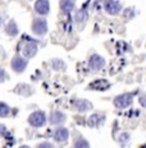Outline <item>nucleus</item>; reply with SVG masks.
Masks as SVG:
<instances>
[{
    "instance_id": "1",
    "label": "nucleus",
    "mask_w": 146,
    "mask_h": 148,
    "mask_svg": "<svg viewBox=\"0 0 146 148\" xmlns=\"http://www.w3.org/2000/svg\"><path fill=\"white\" fill-rule=\"evenodd\" d=\"M28 124L33 127H41L46 124V115L44 111H35L28 117Z\"/></svg>"
},
{
    "instance_id": "2",
    "label": "nucleus",
    "mask_w": 146,
    "mask_h": 148,
    "mask_svg": "<svg viewBox=\"0 0 146 148\" xmlns=\"http://www.w3.org/2000/svg\"><path fill=\"white\" fill-rule=\"evenodd\" d=\"M132 102H133V95L131 94V93H124V94H119L117 95L116 98H114V106L117 108H120V110H123V108H127L130 107L132 104Z\"/></svg>"
},
{
    "instance_id": "3",
    "label": "nucleus",
    "mask_w": 146,
    "mask_h": 148,
    "mask_svg": "<svg viewBox=\"0 0 146 148\" xmlns=\"http://www.w3.org/2000/svg\"><path fill=\"white\" fill-rule=\"evenodd\" d=\"M32 31L36 35H45L47 32V23L44 18H35L32 22Z\"/></svg>"
},
{
    "instance_id": "4",
    "label": "nucleus",
    "mask_w": 146,
    "mask_h": 148,
    "mask_svg": "<svg viewBox=\"0 0 146 148\" xmlns=\"http://www.w3.org/2000/svg\"><path fill=\"white\" fill-rule=\"evenodd\" d=\"M10 66H12L13 71L21 73V72H23V71L26 70V67H27V59L23 58V57H21V56H16V57H13L12 62H10Z\"/></svg>"
},
{
    "instance_id": "5",
    "label": "nucleus",
    "mask_w": 146,
    "mask_h": 148,
    "mask_svg": "<svg viewBox=\"0 0 146 148\" xmlns=\"http://www.w3.org/2000/svg\"><path fill=\"white\" fill-rule=\"evenodd\" d=\"M72 106L78 112H87V111L92 110V104L87 99H74L72 102Z\"/></svg>"
},
{
    "instance_id": "6",
    "label": "nucleus",
    "mask_w": 146,
    "mask_h": 148,
    "mask_svg": "<svg viewBox=\"0 0 146 148\" xmlns=\"http://www.w3.org/2000/svg\"><path fill=\"white\" fill-rule=\"evenodd\" d=\"M104 8H105V10L108 12L109 14H112V16H116L120 12V9H122V5H120L119 1H116V0H106L105 3H104Z\"/></svg>"
},
{
    "instance_id": "7",
    "label": "nucleus",
    "mask_w": 146,
    "mask_h": 148,
    "mask_svg": "<svg viewBox=\"0 0 146 148\" xmlns=\"http://www.w3.org/2000/svg\"><path fill=\"white\" fill-rule=\"evenodd\" d=\"M89 64H90V68H91L92 71H99V70H101V68L105 66V59H104L101 56L94 54V56L90 58Z\"/></svg>"
},
{
    "instance_id": "8",
    "label": "nucleus",
    "mask_w": 146,
    "mask_h": 148,
    "mask_svg": "<svg viewBox=\"0 0 146 148\" xmlns=\"http://www.w3.org/2000/svg\"><path fill=\"white\" fill-rule=\"evenodd\" d=\"M36 53H37V44L33 41L26 42L22 48V54H23L24 58H32Z\"/></svg>"
},
{
    "instance_id": "9",
    "label": "nucleus",
    "mask_w": 146,
    "mask_h": 148,
    "mask_svg": "<svg viewBox=\"0 0 146 148\" xmlns=\"http://www.w3.org/2000/svg\"><path fill=\"white\" fill-rule=\"evenodd\" d=\"M53 138H54V140L59 142V143H62V142H67L68 138H69L68 129H67V127H58V129L54 132Z\"/></svg>"
},
{
    "instance_id": "10",
    "label": "nucleus",
    "mask_w": 146,
    "mask_h": 148,
    "mask_svg": "<svg viewBox=\"0 0 146 148\" xmlns=\"http://www.w3.org/2000/svg\"><path fill=\"white\" fill-rule=\"evenodd\" d=\"M49 9H50L49 0H36V3H35V10L39 14H43V16H45V14L49 13Z\"/></svg>"
},
{
    "instance_id": "11",
    "label": "nucleus",
    "mask_w": 146,
    "mask_h": 148,
    "mask_svg": "<svg viewBox=\"0 0 146 148\" xmlns=\"http://www.w3.org/2000/svg\"><path fill=\"white\" fill-rule=\"evenodd\" d=\"M66 115H64L63 112H60V111H53L51 113H50V122H51L53 125H62L66 122Z\"/></svg>"
},
{
    "instance_id": "12",
    "label": "nucleus",
    "mask_w": 146,
    "mask_h": 148,
    "mask_svg": "<svg viewBox=\"0 0 146 148\" xmlns=\"http://www.w3.org/2000/svg\"><path fill=\"white\" fill-rule=\"evenodd\" d=\"M104 121H105V116L101 115V113H95V115H92L91 117L89 119V126L91 127H99L101 126L104 124Z\"/></svg>"
},
{
    "instance_id": "13",
    "label": "nucleus",
    "mask_w": 146,
    "mask_h": 148,
    "mask_svg": "<svg viewBox=\"0 0 146 148\" xmlns=\"http://www.w3.org/2000/svg\"><path fill=\"white\" fill-rule=\"evenodd\" d=\"M110 86L108 81L105 80H96L94 82L89 85V89H92V90H106Z\"/></svg>"
},
{
    "instance_id": "14",
    "label": "nucleus",
    "mask_w": 146,
    "mask_h": 148,
    "mask_svg": "<svg viewBox=\"0 0 146 148\" xmlns=\"http://www.w3.org/2000/svg\"><path fill=\"white\" fill-rule=\"evenodd\" d=\"M5 31H7V34L9 36H16L17 34H18V27H17L16 22L14 21H10L9 23L7 25V27H5Z\"/></svg>"
},
{
    "instance_id": "15",
    "label": "nucleus",
    "mask_w": 146,
    "mask_h": 148,
    "mask_svg": "<svg viewBox=\"0 0 146 148\" xmlns=\"http://www.w3.org/2000/svg\"><path fill=\"white\" fill-rule=\"evenodd\" d=\"M60 8L64 12H71L74 8V3L73 0H60Z\"/></svg>"
},
{
    "instance_id": "16",
    "label": "nucleus",
    "mask_w": 146,
    "mask_h": 148,
    "mask_svg": "<svg viewBox=\"0 0 146 148\" xmlns=\"http://www.w3.org/2000/svg\"><path fill=\"white\" fill-rule=\"evenodd\" d=\"M10 113V108L4 102H0V117H7Z\"/></svg>"
},
{
    "instance_id": "17",
    "label": "nucleus",
    "mask_w": 146,
    "mask_h": 148,
    "mask_svg": "<svg viewBox=\"0 0 146 148\" xmlns=\"http://www.w3.org/2000/svg\"><path fill=\"white\" fill-rule=\"evenodd\" d=\"M51 66L54 70H66V63L63 61H60V59H53Z\"/></svg>"
},
{
    "instance_id": "18",
    "label": "nucleus",
    "mask_w": 146,
    "mask_h": 148,
    "mask_svg": "<svg viewBox=\"0 0 146 148\" xmlns=\"http://www.w3.org/2000/svg\"><path fill=\"white\" fill-rule=\"evenodd\" d=\"M74 148H90V144L85 138H80L78 140H76Z\"/></svg>"
},
{
    "instance_id": "19",
    "label": "nucleus",
    "mask_w": 146,
    "mask_h": 148,
    "mask_svg": "<svg viewBox=\"0 0 146 148\" xmlns=\"http://www.w3.org/2000/svg\"><path fill=\"white\" fill-rule=\"evenodd\" d=\"M118 140H119L120 146L124 148L128 143H130V134H128V133H123V134L119 136V139H118Z\"/></svg>"
},
{
    "instance_id": "20",
    "label": "nucleus",
    "mask_w": 146,
    "mask_h": 148,
    "mask_svg": "<svg viewBox=\"0 0 146 148\" xmlns=\"http://www.w3.org/2000/svg\"><path fill=\"white\" fill-rule=\"evenodd\" d=\"M86 17H87V13L85 12V8H83L82 10H80V12L77 13V18H76V19L81 22V21H83V19H86Z\"/></svg>"
},
{
    "instance_id": "21",
    "label": "nucleus",
    "mask_w": 146,
    "mask_h": 148,
    "mask_svg": "<svg viewBox=\"0 0 146 148\" xmlns=\"http://www.w3.org/2000/svg\"><path fill=\"white\" fill-rule=\"evenodd\" d=\"M124 18H127V19H130V18H132V17L135 16V10H133V8H128V9H126L124 10Z\"/></svg>"
},
{
    "instance_id": "22",
    "label": "nucleus",
    "mask_w": 146,
    "mask_h": 148,
    "mask_svg": "<svg viewBox=\"0 0 146 148\" xmlns=\"http://www.w3.org/2000/svg\"><path fill=\"white\" fill-rule=\"evenodd\" d=\"M37 148H54V146L51 143H49V142H43V143L39 144Z\"/></svg>"
},
{
    "instance_id": "23",
    "label": "nucleus",
    "mask_w": 146,
    "mask_h": 148,
    "mask_svg": "<svg viewBox=\"0 0 146 148\" xmlns=\"http://www.w3.org/2000/svg\"><path fill=\"white\" fill-rule=\"evenodd\" d=\"M5 79H7V73H5V71L3 68H0V82L5 81Z\"/></svg>"
},
{
    "instance_id": "24",
    "label": "nucleus",
    "mask_w": 146,
    "mask_h": 148,
    "mask_svg": "<svg viewBox=\"0 0 146 148\" xmlns=\"http://www.w3.org/2000/svg\"><path fill=\"white\" fill-rule=\"evenodd\" d=\"M5 132H7V127H5L3 124H0V136L4 135V134H5Z\"/></svg>"
},
{
    "instance_id": "25",
    "label": "nucleus",
    "mask_w": 146,
    "mask_h": 148,
    "mask_svg": "<svg viewBox=\"0 0 146 148\" xmlns=\"http://www.w3.org/2000/svg\"><path fill=\"white\" fill-rule=\"evenodd\" d=\"M140 102H141V104L144 106V97H140Z\"/></svg>"
},
{
    "instance_id": "26",
    "label": "nucleus",
    "mask_w": 146,
    "mask_h": 148,
    "mask_svg": "<svg viewBox=\"0 0 146 148\" xmlns=\"http://www.w3.org/2000/svg\"><path fill=\"white\" fill-rule=\"evenodd\" d=\"M19 148H31V147H28V146H21Z\"/></svg>"
}]
</instances>
